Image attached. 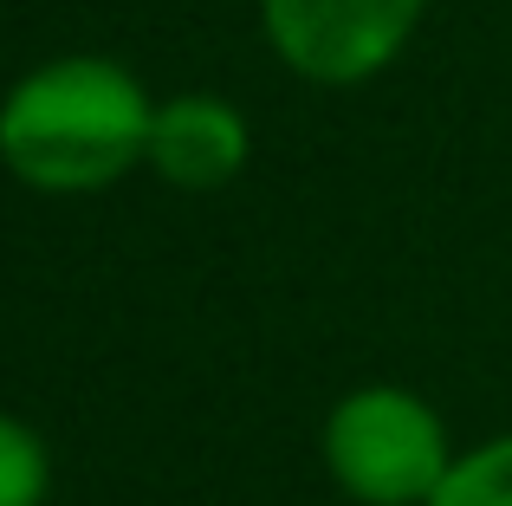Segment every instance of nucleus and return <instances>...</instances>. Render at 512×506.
Segmentation results:
<instances>
[{
    "label": "nucleus",
    "instance_id": "f257e3e1",
    "mask_svg": "<svg viewBox=\"0 0 512 506\" xmlns=\"http://www.w3.org/2000/svg\"><path fill=\"white\" fill-rule=\"evenodd\" d=\"M156 104L111 59H52L0 104V163L39 195H91L150 163Z\"/></svg>",
    "mask_w": 512,
    "mask_h": 506
},
{
    "label": "nucleus",
    "instance_id": "f03ea898",
    "mask_svg": "<svg viewBox=\"0 0 512 506\" xmlns=\"http://www.w3.org/2000/svg\"><path fill=\"white\" fill-rule=\"evenodd\" d=\"M325 468L363 506H428L454 468V448L422 396L396 390V383H370L331 409Z\"/></svg>",
    "mask_w": 512,
    "mask_h": 506
},
{
    "label": "nucleus",
    "instance_id": "7ed1b4c3",
    "mask_svg": "<svg viewBox=\"0 0 512 506\" xmlns=\"http://www.w3.org/2000/svg\"><path fill=\"white\" fill-rule=\"evenodd\" d=\"M428 0H260L273 52L312 85H357L409 46Z\"/></svg>",
    "mask_w": 512,
    "mask_h": 506
},
{
    "label": "nucleus",
    "instance_id": "20e7f679",
    "mask_svg": "<svg viewBox=\"0 0 512 506\" xmlns=\"http://www.w3.org/2000/svg\"><path fill=\"white\" fill-rule=\"evenodd\" d=\"M247 163V117L227 98H208V91H182V98L156 104L150 124V169L169 182V189H221V182L240 176Z\"/></svg>",
    "mask_w": 512,
    "mask_h": 506
},
{
    "label": "nucleus",
    "instance_id": "39448f33",
    "mask_svg": "<svg viewBox=\"0 0 512 506\" xmlns=\"http://www.w3.org/2000/svg\"><path fill=\"white\" fill-rule=\"evenodd\" d=\"M428 506H512V435H493L474 455H454Z\"/></svg>",
    "mask_w": 512,
    "mask_h": 506
},
{
    "label": "nucleus",
    "instance_id": "423d86ee",
    "mask_svg": "<svg viewBox=\"0 0 512 506\" xmlns=\"http://www.w3.org/2000/svg\"><path fill=\"white\" fill-rule=\"evenodd\" d=\"M52 487V461L26 422L0 416V506H39Z\"/></svg>",
    "mask_w": 512,
    "mask_h": 506
}]
</instances>
